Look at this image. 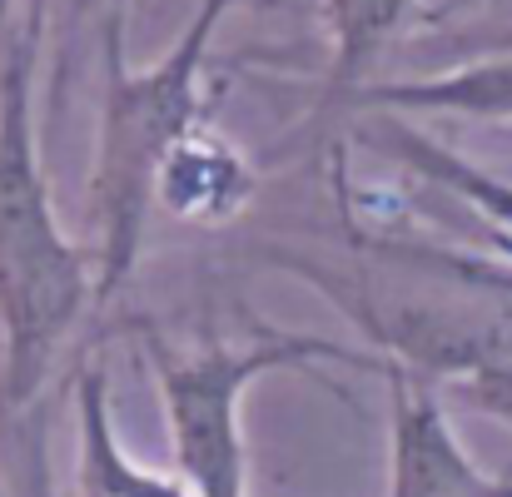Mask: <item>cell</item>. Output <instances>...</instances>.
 I'll use <instances>...</instances> for the list:
<instances>
[{
	"label": "cell",
	"instance_id": "obj_8",
	"mask_svg": "<svg viewBox=\"0 0 512 497\" xmlns=\"http://www.w3.org/2000/svg\"><path fill=\"white\" fill-rule=\"evenodd\" d=\"M343 105L358 110H398V115H458V120H512V45L488 55L413 75V80H368Z\"/></svg>",
	"mask_w": 512,
	"mask_h": 497
},
{
	"label": "cell",
	"instance_id": "obj_9",
	"mask_svg": "<svg viewBox=\"0 0 512 497\" xmlns=\"http://www.w3.org/2000/svg\"><path fill=\"white\" fill-rule=\"evenodd\" d=\"M423 0H324L329 30V70H324V105H343L353 90L368 85V70L388 55L393 40L408 35Z\"/></svg>",
	"mask_w": 512,
	"mask_h": 497
},
{
	"label": "cell",
	"instance_id": "obj_7",
	"mask_svg": "<svg viewBox=\"0 0 512 497\" xmlns=\"http://www.w3.org/2000/svg\"><path fill=\"white\" fill-rule=\"evenodd\" d=\"M70 418H75V497H194L184 473L179 478L155 473L120 443L105 363H85L75 373Z\"/></svg>",
	"mask_w": 512,
	"mask_h": 497
},
{
	"label": "cell",
	"instance_id": "obj_10",
	"mask_svg": "<svg viewBox=\"0 0 512 497\" xmlns=\"http://www.w3.org/2000/svg\"><path fill=\"white\" fill-rule=\"evenodd\" d=\"M0 497H55L45 403L0 418Z\"/></svg>",
	"mask_w": 512,
	"mask_h": 497
},
{
	"label": "cell",
	"instance_id": "obj_3",
	"mask_svg": "<svg viewBox=\"0 0 512 497\" xmlns=\"http://www.w3.org/2000/svg\"><path fill=\"white\" fill-rule=\"evenodd\" d=\"M150 373L160 388L174 463L194 497H249V458H244V393L279 368H383L368 348H348L324 333L269 329L234 348L224 338H204L199 348H170L160 333H145Z\"/></svg>",
	"mask_w": 512,
	"mask_h": 497
},
{
	"label": "cell",
	"instance_id": "obj_5",
	"mask_svg": "<svg viewBox=\"0 0 512 497\" xmlns=\"http://www.w3.org/2000/svg\"><path fill=\"white\" fill-rule=\"evenodd\" d=\"M353 140L373 155H383L388 165L403 174H418L423 184H433L438 194H448L453 204H463L473 219H483L493 229L498 254L512 259V179L498 169H483L478 160L458 155L453 145H443L438 135L418 130L408 115L398 110H358Z\"/></svg>",
	"mask_w": 512,
	"mask_h": 497
},
{
	"label": "cell",
	"instance_id": "obj_1",
	"mask_svg": "<svg viewBox=\"0 0 512 497\" xmlns=\"http://www.w3.org/2000/svg\"><path fill=\"white\" fill-rule=\"evenodd\" d=\"M50 0H25L0 45V418L45 398V378L95 309V254L55 214L40 160V40Z\"/></svg>",
	"mask_w": 512,
	"mask_h": 497
},
{
	"label": "cell",
	"instance_id": "obj_11",
	"mask_svg": "<svg viewBox=\"0 0 512 497\" xmlns=\"http://www.w3.org/2000/svg\"><path fill=\"white\" fill-rule=\"evenodd\" d=\"M55 5V20H60V75H55V100L65 95V80H70V65H75V45L80 35L100 30L115 20V15H130V0H50Z\"/></svg>",
	"mask_w": 512,
	"mask_h": 497
},
{
	"label": "cell",
	"instance_id": "obj_4",
	"mask_svg": "<svg viewBox=\"0 0 512 497\" xmlns=\"http://www.w3.org/2000/svg\"><path fill=\"white\" fill-rule=\"evenodd\" d=\"M388 378V497H512L508 478L463 448L433 378L383 358Z\"/></svg>",
	"mask_w": 512,
	"mask_h": 497
},
{
	"label": "cell",
	"instance_id": "obj_14",
	"mask_svg": "<svg viewBox=\"0 0 512 497\" xmlns=\"http://www.w3.org/2000/svg\"><path fill=\"white\" fill-rule=\"evenodd\" d=\"M493 45H512V40H493Z\"/></svg>",
	"mask_w": 512,
	"mask_h": 497
},
{
	"label": "cell",
	"instance_id": "obj_6",
	"mask_svg": "<svg viewBox=\"0 0 512 497\" xmlns=\"http://www.w3.org/2000/svg\"><path fill=\"white\" fill-rule=\"evenodd\" d=\"M259 199V169L249 165V155L209 120H199L155 179V209H170L179 224H199V229H229L234 219L249 214V204Z\"/></svg>",
	"mask_w": 512,
	"mask_h": 497
},
{
	"label": "cell",
	"instance_id": "obj_12",
	"mask_svg": "<svg viewBox=\"0 0 512 497\" xmlns=\"http://www.w3.org/2000/svg\"><path fill=\"white\" fill-rule=\"evenodd\" d=\"M448 393H453V398H463L468 408H478V413L498 418L503 428H512V358L483 363V368H473V373L453 378V383H448Z\"/></svg>",
	"mask_w": 512,
	"mask_h": 497
},
{
	"label": "cell",
	"instance_id": "obj_2",
	"mask_svg": "<svg viewBox=\"0 0 512 497\" xmlns=\"http://www.w3.org/2000/svg\"><path fill=\"white\" fill-rule=\"evenodd\" d=\"M244 0H199L174 35V45L155 65H130V15H115L100 30V60H105V100H100V135H95V165L85 189V214L95 229V309L115 304L120 289L140 269V249L150 234L155 209V179L170 160V150L209 120L204 80L214 60V35L229 20V10Z\"/></svg>",
	"mask_w": 512,
	"mask_h": 497
},
{
	"label": "cell",
	"instance_id": "obj_13",
	"mask_svg": "<svg viewBox=\"0 0 512 497\" xmlns=\"http://www.w3.org/2000/svg\"><path fill=\"white\" fill-rule=\"evenodd\" d=\"M15 15H20V0H0V45H5V35H10Z\"/></svg>",
	"mask_w": 512,
	"mask_h": 497
}]
</instances>
